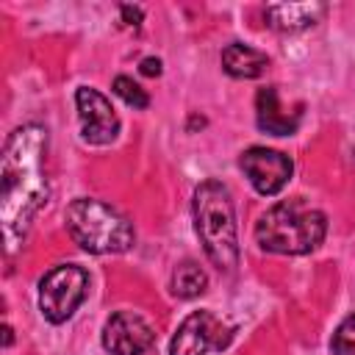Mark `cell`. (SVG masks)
Here are the masks:
<instances>
[{
    "instance_id": "cell-1",
    "label": "cell",
    "mask_w": 355,
    "mask_h": 355,
    "mask_svg": "<svg viewBox=\"0 0 355 355\" xmlns=\"http://www.w3.org/2000/svg\"><path fill=\"white\" fill-rule=\"evenodd\" d=\"M47 130L42 125L17 128L6 147L0 164V219L6 250L22 244L33 216L47 202Z\"/></svg>"
},
{
    "instance_id": "cell-2",
    "label": "cell",
    "mask_w": 355,
    "mask_h": 355,
    "mask_svg": "<svg viewBox=\"0 0 355 355\" xmlns=\"http://www.w3.org/2000/svg\"><path fill=\"white\" fill-rule=\"evenodd\" d=\"M194 230L208 261L219 272H233L239 266V236L233 200L225 183L202 180L194 189Z\"/></svg>"
},
{
    "instance_id": "cell-3",
    "label": "cell",
    "mask_w": 355,
    "mask_h": 355,
    "mask_svg": "<svg viewBox=\"0 0 355 355\" xmlns=\"http://www.w3.org/2000/svg\"><path fill=\"white\" fill-rule=\"evenodd\" d=\"M327 216L302 200H283L272 205L255 225V241L266 252L305 255L324 241Z\"/></svg>"
},
{
    "instance_id": "cell-4",
    "label": "cell",
    "mask_w": 355,
    "mask_h": 355,
    "mask_svg": "<svg viewBox=\"0 0 355 355\" xmlns=\"http://www.w3.org/2000/svg\"><path fill=\"white\" fill-rule=\"evenodd\" d=\"M64 219L75 244H80L86 252H94V255L128 252L136 241V230L130 219L122 216L116 208L92 197L72 200Z\"/></svg>"
},
{
    "instance_id": "cell-5",
    "label": "cell",
    "mask_w": 355,
    "mask_h": 355,
    "mask_svg": "<svg viewBox=\"0 0 355 355\" xmlns=\"http://www.w3.org/2000/svg\"><path fill=\"white\" fill-rule=\"evenodd\" d=\"M86 291H89L86 269L75 263H61L39 280V311L47 322L61 324L86 300Z\"/></svg>"
},
{
    "instance_id": "cell-6",
    "label": "cell",
    "mask_w": 355,
    "mask_h": 355,
    "mask_svg": "<svg viewBox=\"0 0 355 355\" xmlns=\"http://www.w3.org/2000/svg\"><path fill=\"white\" fill-rule=\"evenodd\" d=\"M233 327L219 319L211 311H194L189 313L178 333L172 336L169 344V355H208V352H222L230 338H233Z\"/></svg>"
},
{
    "instance_id": "cell-7",
    "label": "cell",
    "mask_w": 355,
    "mask_h": 355,
    "mask_svg": "<svg viewBox=\"0 0 355 355\" xmlns=\"http://www.w3.org/2000/svg\"><path fill=\"white\" fill-rule=\"evenodd\" d=\"M153 341V324L136 311H116L103 327V347L111 355H144Z\"/></svg>"
},
{
    "instance_id": "cell-8",
    "label": "cell",
    "mask_w": 355,
    "mask_h": 355,
    "mask_svg": "<svg viewBox=\"0 0 355 355\" xmlns=\"http://www.w3.org/2000/svg\"><path fill=\"white\" fill-rule=\"evenodd\" d=\"M75 105L80 116V136L89 144H111L119 133V119L105 94L92 86H80L75 92Z\"/></svg>"
},
{
    "instance_id": "cell-9",
    "label": "cell",
    "mask_w": 355,
    "mask_h": 355,
    "mask_svg": "<svg viewBox=\"0 0 355 355\" xmlns=\"http://www.w3.org/2000/svg\"><path fill=\"white\" fill-rule=\"evenodd\" d=\"M241 169L250 178L252 189L263 197H272L277 191H283V186L291 180V158L269 150V147H250L247 153H241Z\"/></svg>"
},
{
    "instance_id": "cell-10",
    "label": "cell",
    "mask_w": 355,
    "mask_h": 355,
    "mask_svg": "<svg viewBox=\"0 0 355 355\" xmlns=\"http://www.w3.org/2000/svg\"><path fill=\"white\" fill-rule=\"evenodd\" d=\"M327 6L324 3H272L266 6V19L275 31H302V28H311L316 25L322 17H324Z\"/></svg>"
},
{
    "instance_id": "cell-11",
    "label": "cell",
    "mask_w": 355,
    "mask_h": 355,
    "mask_svg": "<svg viewBox=\"0 0 355 355\" xmlns=\"http://www.w3.org/2000/svg\"><path fill=\"white\" fill-rule=\"evenodd\" d=\"M255 114H258V128L272 133V136H291L297 130V122H300L297 114L283 111L275 86H263L255 94Z\"/></svg>"
},
{
    "instance_id": "cell-12",
    "label": "cell",
    "mask_w": 355,
    "mask_h": 355,
    "mask_svg": "<svg viewBox=\"0 0 355 355\" xmlns=\"http://www.w3.org/2000/svg\"><path fill=\"white\" fill-rule=\"evenodd\" d=\"M222 67H225L227 75L241 78V80L244 78L250 80V78H261L266 72L269 58H266V53H261V50H255L250 44L233 42V44H227L222 50Z\"/></svg>"
},
{
    "instance_id": "cell-13",
    "label": "cell",
    "mask_w": 355,
    "mask_h": 355,
    "mask_svg": "<svg viewBox=\"0 0 355 355\" xmlns=\"http://www.w3.org/2000/svg\"><path fill=\"white\" fill-rule=\"evenodd\" d=\"M172 294L180 300H194L205 291L208 286V275L194 263V261H183L178 263V269L172 272Z\"/></svg>"
},
{
    "instance_id": "cell-14",
    "label": "cell",
    "mask_w": 355,
    "mask_h": 355,
    "mask_svg": "<svg viewBox=\"0 0 355 355\" xmlns=\"http://www.w3.org/2000/svg\"><path fill=\"white\" fill-rule=\"evenodd\" d=\"M114 94H116L119 100H125L130 108H147V105H150L147 92H144L133 78H125V75L114 78Z\"/></svg>"
},
{
    "instance_id": "cell-15",
    "label": "cell",
    "mask_w": 355,
    "mask_h": 355,
    "mask_svg": "<svg viewBox=\"0 0 355 355\" xmlns=\"http://www.w3.org/2000/svg\"><path fill=\"white\" fill-rule=\"evenodd\" d=\"M333 355H355V313H349L333 333L330 341Z\"/></svg>"
},
{
    "instance_id": "cell-16",
    "label": "cell",
    "mask_w": 355,
    "mask_h": 355,
    "mask_svg": "<svg viewBox=\"0 0 355 355\" xmlns=\"http://www.w3.org/2000/svg\"><path fill=\"white\" fill-rule=\"evenodd\" d=\"M119 11H122V22H125V25L139 28V22H141V17H144L141 8H136V6H122Z\"/></svg>"
},
{
    "instance_id": "cell-17",
    "label": "cell",
    "mask_w": 355,
    "mask_h": 355,
    "mask_svg": "<svg viewBox=\"0 0 355 355\" xmlns=\"http://www.w3.org/2000/svg\"><path fill=\"white\" fill-rule=\"evenodd\" d=\"M139 69H141L144 75H150V78H153V75H161V61L150 55V58H144V61H141V67H139Z\"/></svg>"
},
{
    "instance_id": "cell-18",
    "label": "cell",
    "mask_w": 355,
    "mask_h": 355,
    "mask_svg": "<svg viewBox=\"0 0 355 355\" xmlns=\"http://www.w3.org/2000/svg\"><path fill=\"white\" fill-rule=\"evenodd\" d=\"M3 333H6V336H3V344H6V347H8V344H11V327H8V324H6V327H3Z\"/></svg>"
},
{
    "instance_id": "cell-19",
    "label": "cell",
    "mask_w": 355,
    "mask_h": 355,
    "mask_svg": "<svg viewBox=\"0 0 355 355\" xmlns=\"http://www.w3.org/2000/svg\"><path fill=\"white\" fill-rule=\"evenodd\" d=\"M352 147H355V128H352Z\"/></svg>"
}]
</instances>
